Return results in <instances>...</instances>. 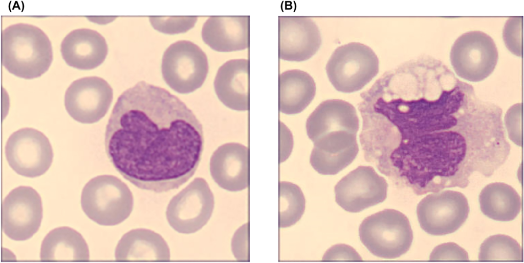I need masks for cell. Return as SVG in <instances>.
I'll return each instance as SVG.
<instances>
[{
  "mask_svg": "<svg viewBox=\"0 0 524 263\" xmlns=\"http://www.w3.org/2000/svg\"><path fill=\"white\" fill-rule=\"evenodd\" d=\"M482 213L494 220L508 222L514 220L520 213L521 198L510 185L503 182L486 185L479 195Z\"/></svg>",
  "mask_w": 524,
  "mask_h": 263,
  "instance_id": "cb8c5ba5",
  "label": "cell"
},
{
  "mask_svg": "<svg viewBox=\"0 0 524 263\" xmlns=\"http://www.w3.org/2000/svg\"><path fill=\"white\" fill-rule=\"evenodd\" d=\"M117 261L169 260L170 250L159 234L139 228L129 231L119 241L115 252Z\"/></svg>",
  "mask_w": 524,
  "mask_h": 263,
  "instance_id": "44dd1931",
  "label": "cell"
},
{
  "mask_svg": "<svg viewBox=\"0 0 524 263\" xmlns=\"http://www.w3.org/2000/svg\"><path fill=\"white\" fill-rule=\"evenodd\" d=\"M479 261H522V251L514 238L504 234H496L487 238L481 244Z\"/></svg>",
  "mask_w": 524,
  "mask_h": 263,
  "instance_id": "484cf974",
  "label": "cell"
},
{
  "mask_svg": "<svg viewBox=\"0 0 524 263\" xmlns=\"http://www.w3.org/2000/svg\"><path fill=\"white\" fill-rule=\"evenodd\" d=\"M212 178L221 188L238 192L249 184V153L248 147L236 142L220 146L210 161Z\"/></svg>",
  "mask_w": 524,
  "mask_h": 263,
  "instance_id": "9a60e30c",
  "label": "cell"
},
{
  "mask_svg": "<svg viewBox=\"0 0 524 263\" xmlns=\"http://www.w3.org/2000/svg\"><path fill=\"white\" fill-rule=\"evenodd\" d=\"M278 28L280 59L292 62L305 61L315 54L321 45L319 29L309 17L279 16Z\"/></svg>",
  "mask_w": 524,
  "mask_h": 263,
  "instance_id": "5bb4252c",
  "label": "cell"
},
{
  "mask_svg": "<svg viewBox=\"0 0 524 263\" xmlns=\"http://www.w3.org/2000/svg\"><path fill=\"white\" fill-rule=\"evenodd\" d=\"M362 260L361 257L352 247L345 245H338L331 247L325 253L323 260Z\"/></svg>",
  "mask_w": 524,
  "mask_h": 263,
  "instance_id": "1f68e13d",
  "label": "cell"
},
{
  "mask_svg": "<svg viewBox=\"0 0 524 263\" xmlns=\"http://www.w3.org/2000/svg\"><path fill=\"white\" fill-rule=\"evenodd\" d=\"M248 223L241 227L235 232L232 241V250L236 258L240 261H248Z\"/></svg>",
  "mask_w": 524,
  "mask_h": 263,
  "instance_id": "4dcf8cb0",
  "label": "cell"
},
{
  "mask_svg": "<svg viewBox=\"0 0 524 263\" xmlns=\"http://www.w3.org/2000/svg\"><path fill=\"white\" fill-rule=\"evenodd\" d=\"M360 240L373 255L394 259L410 249L413 232L406 216L399 211L386 209L365 218L359 229Z\"/></svg>",
  "mask_w": 524,
  "mask_h": 263,
  "instance_id": "277c9868",
  "label": "cell"
},
{
  "mask_svg": "<svg viewBox=\"0 0 524 263\" xmlns=\"http://www.w3.org/2000/svg\"><path fill=\"white\" fill-rule=\"evenodd\" d=\"M214 205L213 195L208 183L196 178L171 199L166 211L167 220L178 232L193 233L207 224Z\"/></svg>",
  "mask_w": 524,
  "mask_h": 263,
  "instance_id": "ba28073f",
  "label": "cell"
},
{
  "mask_svg": "<svg viewBox=\"0 0 524 263\" xmlns=\"http://www.w3.org/2000/svg\"><path fill=\"white\" fill-rule=\"evenodd\" d=\"M429 260L468 261L469 256L466 250L457 244L449 242L435 247L430 255Z\"/></svg>",
  "mask_w": 524,
  "mask_h": 263,
  "instance_id": "f1b7e54d",
  "label": "cell"
},
{
  "mask_svg": "<svg viewBox=\"0 0 524 263\" xmlns=\"http://www.w3.org/2000/svg\"><path fill=\"white\" fill-rule=\"evenodd\" d=\"M2 65L11 74L32 79L46 72L53 60L51 43L47 35L33 25L19 23L2 31Z\"/></svg>",
  "mask_w": 524,
  "mask_h": 263,
  "instance_id": "7a4b0ae2",
  "label": "cell"
},
{
  "mask_svg": "<svg viewBox=\"0 0 524 263\" xmlns=\"http://www.w3.org/2000/svg\"><path fill=\"white\" fill-rule=\"evenodd\" d=\"M315 93L313 78L304 71L288 70L279 76V110L284 114L293 115L302 111Z\"/></svg>",
  "mask_w": 524,
  "mask_h": 263,
  "instance_id": "603a6c76",
  "label": "cell"
},
{
  "mask_svg": "<svg viewBox=\"0 0 524 263\" xmlns=\"http://www.w3.org/2000/svg\"><path fill=\"white\" fill-rule=\"evenodd\" d=\"M388 184L370 166H359L342 178L335 187V200L343 209L359 212L383 202Z\"/></svg>",
  "mask_w": 524,
  "mask_h": 263,
  "instance_id": "7c38bea8",
  "label": "cell"
},
{
  "mask_svg": "<svg viewBox=\"0 0 524 263\" xmlns=\"http://www.w3.org/2000/svg\"><path fill=\"white\" fill-rule=\"evenodd\" d=\"M450 58L452 67L460 78L469 82L481 81L493 71L498 52L492 38L478 31L461 35L452 46Z\"/></svg>",
  "mask_w": 524,
  "mask_h": 263,
  "instance_id": "52a82bcc",
  "label": "cell"
},
{
  "mask_svg": "<svg viewBox=\"0 0 524 263\" xmlns=\"http://www.w3.org/2000/svg\"><path fill=\"white\" fill-rule=\"evenodd\" d=\"M113 98L108 83L98 77L74 81L67 89L64 105L69 114L82 124L98 122L107 113Z\"/></svg>",
  "mask_w": 524,
  "mask_h": 263,
  "instance_id": "4fadbf2b",
  "label": "cell"
},
{
  "mask_svg": "<svg viewBox=\"0 0 524 263\" xmlns=\"http://www.w3.org/2000/svg\"><path fill=\"white\" fill-rule=\"evenodd\" d=\"M155 29L168 34L184 32L191 29L196 18L194 17H153L150 18Z\"/></svg>",
  "mask_w": 524,
  "mask_h": 263,
  "instance_id": "4316f807",
  "label": "cell"
},
{
  "mask_svg": "<svg viewBox=\"0 0 524 263\" xmlns=\"http://www.w3.org/2000/svg\"><path fill=\"white\" fill-rule=\"evenodd\" d=\"M107 51L104 38L98 32L89 29L71 31L60 46L66 63L81 70H90L99 66L105 60Z\"/></svg>",
  "mask_w": 524,
  "mask_h": 263,
  "instance_id": "ac0fdd59",
  "label": "cell"
},
{
  "mask_svg": "<svg viewBox=\"0 0 524 263\" xmlns=\"http://www.w3.org/2000/svg\"><path fill=\"white\" fill-rule=\"evenodd\" d=\"M314 146L310 163L322 175L337 174L353 161L359 151L356 134L343 131L322 136Z\"/></svg>",
  "mask_w": 524,
  "mask_h": 263,
  "instance_id": "2e32d148",
  "label": "cell"
},
{
  "mask_svg": "<svg viewBox=\"0 0 524 263\" xmlns=\"http://www.w3.org/2000/svg\"><path fill=\"white\" fill-rule=\"evenodd\" d=\"M81 205L87 217L102 226H115L132 212L134 199L125 183L112 175L92 178L84 186Z\"/></svg>",
  "mask_w": 524,
  "mask_h": 263,
  "instance_id": "3957f363",
  "label": "cell"
},
{
  "mask_svg": "<svg viewBox=\"0 0 524 263\" xmlns=\"http://www.w3.org/2000/svg\"><path fill=\"white\" fill-rule=\"evenodd\" d=\"M41 261H89L88 246L75 230L61 227L51 231L44 238L40 248Z\"/></svg>",
  "mask_w": 524,
  "mask_h": 263,
  "instance_id": "7402d4cb",
  "label": "cell"
},
{
  "mask_svg": "<svg viewBox=\"0 0 524 263\" xmlns=\"http://www.w3.org/2000/svg\"><path fill=\"white\" fill-rule=\"evenodd\" d=\"M248 59H231L219 68L214 88L220 101L228 108L236 111L249 109Z\"/></svg>",
  "mask_w": 524,
  "mask_h": 263,
  "instance_id": "ffe728a7",
  "label": "cell"
},
{
  "mask_svg": "<svg viewBox=\"0 0 524 263\" xmlns=\"http://www.w3.org/2000/svg\"><path fill=\"white\" fill-rule=\"evenodd\" d=\"M249 16H212L204 23L202 36L213 50L230 52L249 46Z\"/></svg>",
  "mask_w": 524,
  "mask_h": 263,
  "instance_id": "d6986e66",
  "label": "cell"
},
{
  "mask_svg": "<svg viewBox=\"0 0 524 263\" xmlns=\"http://www.w3.org/2000/svg\"><path fill=\"white\" fill-rule=\"evenodd\" d=\"M161 69L165 82L171 89L180 93H189L204 83L208 72L207 58L197 45L179 41L165 51Z\"/></svg>",
  "mask_w": 524,
  "mask_h": 263,
  "instance_id": "8992f818",
  "label": "cell"
},
{
  "mask_svg": "<svg viewBox=\"0 0 524 263\" xmlns=\"http://www.w3.org/2000/svg\"><path fill=\"white\" fill-rule=\"evenodd\" d=\"M305 198L300 188L288 182L279 183V227L286 228L297 222L305 209Z\"/></svg>",
  "mask_w": 524,
  "mask_h": 263,
  "instance_id": "d4e9b609",
  "label": "cell"
},
{
  "mask_svg": "<svg viewBox=\"0 0 524 263\" xmlns=\"http://www.w3.org/2000/svg\"><path fill=\"white\" fill-rule=\"evenodd\" d=\"M305 127L308 137L314 142L333 132L343 131L356 134L359 121L352 104L333 99L320 103L308 118Z\"/></svg>",
  "mask_w": 524,
  "mask_h": 263,
  "instance_id": "e0dca14e",
  "label": "cell"
},
{
  "mask_svg": "<svg viewBox=\"0 0 524 263\" xmlns=\"http://www.w3.org/2000/svg\"><path fill=\"white\" fill-rule=\"evenodd\" d=\"M469 211L466 197L461 192L450 190L427 195L417 207L421 228L432 235L454 232L465 223Z\"/></svg>",
  "mask_w": 524,
  "mask_h": 263,
  "instance_id": "9c48e42d",
  "label": "cell"
},
{
  "mask_svg": "<svg viewBox=\"0 0 524 263\" xmlns=\"http://www.w3.org/2000/svg\"><path fill=\"white\" fill-rule=\"evenodd\" d=\"M104 144L109 160L125 179L140 189L163 193L194 175L204 138L201 123L182 101L140 81L118 98Z\"/></svg>",
  "mask_w": 524,
  "mask_h": 263,
  "instance_id": "6da1fadb",
  "label": "cell"
},
{
  "mask_svg": "<svg viewBox=\"0 0 524 263\" xmlns=\"http://www.w3.org/2000/svg\"><path fill=\"white\" fill-rule=\"evenodd\" d=\"M505 126L509 137L515 144L522 145V104L512 106L505 117Z\"/></svg>",
  "mask_w": 524,
  "mask_h": 263,
  "instance_id": "f546056e",
  "label": "cell"
},
{
  "mask_svg": "<svg viewBox=\"0 0 524 263\" xmlns=\"http://www.w3.org/2000/svg\"><path fill=\"white\" fill-rule=\"evenodd\" d=\"M10 166L21 176L34 178L44 174L53 161L52 148L41 132L25 128L12 133L5 146Z\"/></svg>",
  "mask_w": 524,
  "mask_h": 263,
  "instance_id": "30bf717a",
  "label": "cell"
},
{
  "mask_svg": "<svg viewBox=\"0 0 524 263\" xmlns=\"http://www.w3.org/2000/svg\"><path fill=\"white\" fill-rule=\"evenodd\" d=\"M522 17H512L506 22L503 30V39L508 50L513 54L522 55Z\"/></svg>",
  "mask_w": 524,
  "mask_h": 263,
  "instance_id": "83f0119b",
  "label": "cell"
},
{
  "mask_svg": "<svg viewBox=\"0 0 524 263\" xmlns=\"http://www.w3.org/2000/svg\"><path fill=\"white\" fill-rule=\"evenodd\" d=\"M42 218L41 198L30 186H19L5 198L2 207V228L14 241H25L38 230Z\"/></svg>",
  "mask_w": 524,
  "mask_h": 263,
  "instance_id": "8fae6325",
  "label": "cell"
},
{
  "mask_svg": "<svg viewBox=\"0 0 524 263\" xmlns=\"http://www.w3.org/2000/svg\"><path fill=\"white\" fill-rule=\"evenodd\" d=\"M330 81L338 91L351 93L361 89L379 71V60L368 46L351 42L337 47L325 67Z\"/></svg>",
  "mask_w": 524,
  "mask_h": 263,
  "instance_id": "5b68a950",
  "label": "cell"
}]
</instances>
